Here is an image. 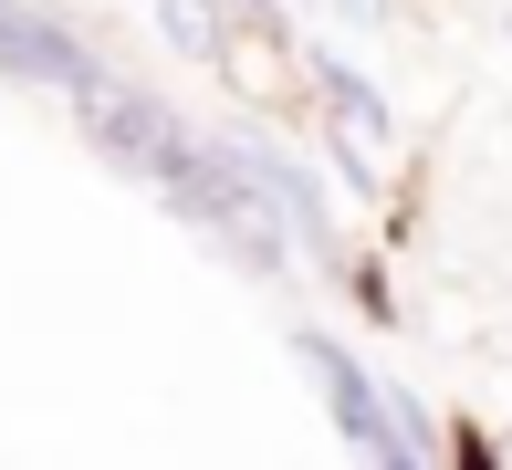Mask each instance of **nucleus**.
Segmentation results:
<instances>
[{"mask_svg": "<svg viewBox=\"0 0 512 470\" xmlns=\"http://www.w3.org/2000/svg\"><path fill=\"white\" fill-rule=\"evenodd\" d=\"M314 105H324V126H335L345 136V168H356V178H387V168H398V126H387V105H377V94H366V74H345V63H314Z\"/></svg>", "mask_w": 512, "mask_h": 470, "instance_id": "3", "label": "nucleus"}, {"mask_svg": "<svg viewBox=\"0 0 512 470\" xmlns=\"http://www.w3.org/2000/svg\"><path fill=\"white\" fill-rule=\"evenodd\" d=\"M84 63H95V53H74V32H63V21H42V11H21V0H0V74L63 84V94H74Z\"/></svg>", "mask_w": 512, "mask_h": 470, "instance_id": "4", "label": "nucleus"}, {"mask_svg": "<svg viewBox=\"0 0 512 470\" xmlns=\"http://www.w3.org/2000/svg\"><path fill=\"white\" fill-rule=\"evenodd\" d=\"M293 356L314 366V387H324V408H335V429L356 439L366 460H408V429H398V397H387L377 376H366L356 356H345V345L324 335V324H293Z\"/></svg>", "mask_w": 512, "mask_h": 470, "instance_id": "2", "label": "nucleus"}, {"mask_svg": "<svg viewBox=\"0 0 512 470\" xmlns=\"http://www.w3.org/2000/svg\"><path fill=\"white\" fill-rule=\"evenodd\" d=\"M157 32H168L178 53H199V63H230V32H220L209 0H157Z\"/></svg>", "mask_w": 512, "mask_h": 470, "instance_id": "5", "label": "nucleus"}, {"mask_svg": "<svg viewBox=\"0 0 512 470\" xmlns=\"http://www.w3.org/2000/svg\"><path fill=\"white\" fill-rule=\"evenodd\" d=\"M74 115H84V136H95V147H105L126 178L168 188L178 209L199 199V178H209V136H189V115H178L168 94L105 74V63H84V74H74Z\"/></svg>", "mask_w": 512, "mask_h": 470, "instance_id": "1", "label": "nucleus"}]
</instances>
